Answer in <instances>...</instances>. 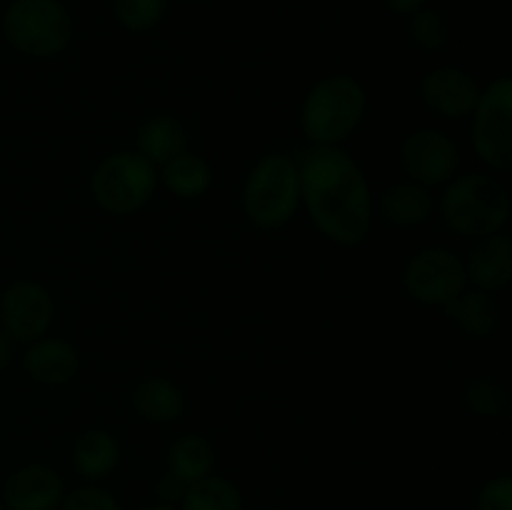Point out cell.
Wrapping results in <instances>:
<instances>
[{
    "instance_id": "6da1fadb",
    "label": "cell",
    "mask_w": 512,
    "mask_h": 510,
    "mask_svg": "<svg viewBox=\"0 0 512 510\" xmlns=\"http://www.w3.org/2000/svg\"><path fill=\"white\" fill-rule=\"evenodd\" d=\"M300 203L323 238L355 248L373 228V195L363 168L338 145H315L298 163Z\"/></svg>"
},
{
    "instance_id": "7a4b0ae2",
    "label": "cell",
    "mask_w": 512,
    "mask_h": 510,
    "mask_svg": "<svg viewBox=\"0 0 512 510\" xmlns=\"http://www.w3.org/2000/svg\"><path fill=\"white\" fill-rule=\"evenodd\" d=\"M510 190L493 173L455 175L440 195V215L455 235L488 238L510 223Z\"/></svg>"
},
{
    "instance_id": "3957f363",
    "label": "cell",
    "mask_w": 512,
    "mask_h": 510,
    "mask_svg": "<svg viewBox=\"0 0 512 510\" xmlns=\"http://www.w3.org/2000/svg\"><path fill=\"white\" fill-rule=\"evenodd\" d=\"M368 110L363 83L348 73L318 80L300 108V130L315 145H340L358 130Z\"/></svg>"
},
{
    "instance_id": "277c9868",
    "label": "cell",
    "mask_w": 512,
    "mask_h": 510,
    "mask_svg": "<svg viewBox=\"0 0 512 510\" xmlns=\"http://www.w3.org/2000/svg\"><path fill=\"white\" fill-rule=\"evenodd\" d=\"M300 208V170L283 153L263 155L243 185V213L263 230L283 228Z\"/></svg>"
},
{
    "instance_id": "5b68a950",
    "label": "cell",
    "mask_w": 512,
    "mask_h": 510,
    "mask_svg": "<svg viewBox=\"0 0 512 510\" xmlns=\"http://www.w3.org/2000/svg\"><path fill=\"white\" fill-rule=\"evenodd\" d=\"M5 40L30 58H55L73 38V20L60 0H13L3 15Z\"/></svg>"
},
{
    "instance_id": "8992f818",
    "label": "cell",
    "mask_w": 512,
    "mask_h": 510,
    "mask_svg": "<svg viewBox=\"0 0 512 510\" xmlns=\"http://www.w3.org/2000/svg\"><path fill=\"white\" fill-rule=\"evenodd\" d=\"M158 188V173L150 160L133 150L108 155L90 178L93 200L110 215H130L143 208Z\"/></svg>"
},
{
    "instance_id": "52a82bcc",
    "label": "cell",
    "mask_w": 512,
    "mask_h": 510,
    "mask_svg": "<svg viewBox=\"0 0 512 510\" xmlns=\"http://www.w3.org/2000/svg\"><path fill=\"white\" fill-rule=\"evenodd\" d=\"M470 140L473 150L490 170L508 173L512 168V80H493L475 103Z\"/></svg>"
},
{
    "instance_id": "ba28073f",
    "label": "cell",
    "mask_w": 512,
    "mask_h": 510,
    "mask_svg": "<svg viewBox=\"0 0 512 510\" xmlns=\"http://www.w3.org/2000/svg\"><path fill=\"white\" fill-rule=\"evenodd\" d=\"M403 288L415 303L428 308H445L468 288L465 263L455 250L430 245L410 255L403 268Z\"/></svg>"
},
{
    "instance_id": "9c48e42d",
    "label": "cell",
    "mask_w": 512,
    "mask_h": 510,
    "mask_svg": "<svg viewBox=\"0 0 512 510\" xmlns=\"http://www.w3.org/2000/svg\"><path fill=\"white\" fill-rule=\"evenodd\" d=\"M460 163H463L460 145L445 130L418 128L405 135L400 143L403 173L408 175V180L425 188L448 185L458 175Z\"/></svg>"
},
{
    "instance_id": "30bf717a",
    "label": "cell",
    "mask_w": 512,
    "mask_h": 510,
    "mask_svg": "<svg viewBox=\"0 0 512 510\" xmlns=\"http://www.w3.org/2000/svg\"><path fill=\"white\" fill-rule=\"evenodd\" d=\"M53 325V298L35 280H15L0 295V330L13 343L45 338Z\"/></svg>"
},
{
    "instance_id": "8fae6325",
    "label": "cell",
    "mask_w": 512,
    "mask_h": 510,
    "mask_svg": "<svg viewBox=\"0 0 512 510\" xmlns=\"http://www.w3.org/2000/svg\"><path fill=\"white\" fill-rule=\"evenodd\" d=\"M480 98V85L468 70L458 65H440L420 80V100L430 113L445 120H463L473 113Z\"/></svg>"
},
{
    "instance_id": "7c38bea8",
    "label": "cell",
    "mask_w": 512,
    "mask_h": 510,
    "mask_svg": "<svg viewBox=\"0 0 512 510\" xmlns=\"http://www.w3.org/2000/svg\"><path fill=\"white\" fill-rule=\"evenodd\" d=\"M65 498L63 478L43 463L15 470L3 488L5 510H58Z\"/></svg>"
},
{
    "instance_id": "4fadbf2b",
    "label": "cell",
    "mask_w": 512,
    "mask_h": 510,
    "mask_svg": "<svg viewBox=\"0 0 512 510\" xmlns=\"http://www.w3.org/2000/svg\"><path fill=\"white\" fill-rule=\"evenodd\" d=\"M463 263L468 283L485 293H500L512 283V240L505 233L478 238Z\"/></svg>"
},
{
    "instance_id": "5bb4252c",
    "label": "cell",
    "mask_w": 512,
    "mask_h": 510,
    "mask_svg": "<svg viewBox=\"0 0 512 510\" xmlns=\"http://www.w3.org/2000/svg\"><path fill=\"white\" fill-rule=\"evenodd\" d=\"M378 210L383 220L395 228H418L428 223L435 213V198L430 188L413 183V180H400L388 185L378 198Z\"/></svg>"
},
{
    "instance_id": "9a60e30c",
    "label": "cell",
    "mask_w": 512,
    "mask_h": 510,
    "mask_svg": "<svg viewBox=\"0 0 512 510\" xmlns=\"http://www.w3.org/2000/svg\"><path fill=\"white\" fill-rule=\"evenodd\" d=\"M23 368L35 383L65 385L78 375L80 360L70 343L58 338H40L23 355Z\"/></svg>"
},
{
    "instance_id": "2e32d148",
    "label": "cell",
    "mask_w": 512,
    "mask_h": 510,
    "mask_svg": "<svg viewBox=\"0 0 512 510\" xmlns=\"http://www.w3.org/2000/svg\"><path fill=\"white\" fill-rule=\"evenodd\" d=\"M445 315L450 323L458 325L460 333L468 338L483 340L498 330L500 325V305L493 293H485L480 288H465L458 298L445 305Z\"/></svg>"
},
{
    "instance_id": "e0dca14e",
    "label": "cell",
    "mask_w": 512,
    "mask_h": 510,
    "mask_svg": "<svg viewBox=\"0 0 512 510\" xmlns=\"http://www.w3.org/2000/svg\"><path fill=\"white\" fill-rule=\"evenodd\" d=\"M73 463L75 470L90 483L108 478L120 463L118 438L103 428L85 430L73 445Z\"/></svg>"
},
{
    "instance_id": "ac0fdd59",
    "label": "cell",
    "mask_w": 512,
    "mask_h": 510,
    "mask_svg": "<svg viewBox=\"0 0 512 510\" xmlns=\"http://www.w3.org/2000/svg\"><path fill=\"white\" fill-rule=\"evenodd\" d=\"M188 150V130L173 115H153L138 133V153L153 165H165Z\"/></svg>"
},
{
    "instance_id": "d6986e66",
    "label": "cell",
    "mask_w": 512,
    "mask_h": 510,
    "mask_svg": "<svg viewBox=\"0 0 512 510\" xmlns=\"http://www.w3.org/2000/svg\"><path fill=\"white\" fill-rule=\"evenodd\" d=\"M133 408L148 423H173L183 415L185 395L173 380L148 378L135 388Z\"/></svg>"
},
{
    "instance_id": "ffe728a7",
    "label": "cell",
    "mask_w": 512,
    "mask_h": 510,
    "mask_svg": "<svg viewBox=\"0 0 512 510\" xmlns=\"http://www.w3.org/2000/svg\"><path fill=\"white\" fill-rule=\"evenodd\" d=\"M158 178L178 198L195 200L208 193V188L213 185V168H210L205 158L185 150L183 155L163 165V173Z\"/></svg>"
},
{
    "instance_id": "44dd1931",
    "label": "cell",
    "mask_w": 512,
    "mask_h": 510,
    "mask_svg": "<svg viewBox=\"0 0 512 510\" xmlns=\"http://www.w3.org/2000/svg\"><path fill=\"white\" fill-rule=\"evenodd\" d=\"M215 468V450L203 435H183L168 450V473L190 485L205 478Z\"/></svg>"
},
{
    "instance_id": "7402d4cb",
    "label": "cell",
    "mask_w": 512,
    "mask_h": 510,
    "mask_svg": "<svg viewBox=\"0 0 512 510\" xmlns=\"http://www.w3.org/2000/svg\"><path fill=\"white\" fill-rule=\"evenodd\" d=\"M180 505L183 510H243V495L233 480L210 473L185 485Z\"/></svg>"
},
{
    "instance_id": "603a6c76",
    "label": "cell",
    "mask_w": 512,
    "mask_h": 510,
    "mask_svg": "<svg viewBox=\"0 0 512 510\" xmlns=\"http://www.w3.org/2000/svg\"><path fill=\"white\" fill-rule=\"evenodd\" d=\"M460 403L478 418H503L510 410L508 388L493 375L470 378L460 390Z\"/></svg>"
},
{
    "instance_id": "cb8c5ba5",
    "label": "cell",
    "mask_w": 512,
    "mask_h": 510,
    "mask_svg": "<svg viewBox=\"0 0 512 510\" xmlns=\"http://www.w3.org/2000/svg\"><path fill=\"white\" fill-rule=\"evenodd\" d=\"M408 38L418 50L438 53L448 43L450 25L438 8H420L418 13L410 15Z\"/></svg>"
},
{
    "instance_id": "d4e9b609",
    "label": "cell",
    "mask_w": 512,
    "mask_h": 510,
    "mask_svg": "<svg viewBox=\"0 0 512 510\" xmlns=\"http://www.w3.org/2000/svg\"><path fill=\"white\" fill-rule=\"evenodd\" d=\"M168 0H113L115 20L130 33H148L163 20Z\"/></svg>"
},
{
    "instance_id": "484cf974",
    "label": "cell",
    "mask_w": 512,
    "mask_h": 510,
    "mask_svg": "<svg viewBox=\"0 0 512 510\" xmlns=\"http://www.w3.org/2000/svg\"><path fill=\"white\" fill-rule=\"evenodd\" d=\"M58 510H123V508H120V503L115 500L113 493H108V490L103 488H95V485H85V488H78L70 495H65Z\"/></svg>"
},
{
    "instance_id": "4316f807",
    "label": "cell",
    "mask_w": 512,
    "mask_h": 510,
    "mask_svg": "<svg viewBox=\"0 0 512 510\" xmlns=\"http://www.w3.org/2000/svg\"><path fill=\"white\" fill-rule=\"evenodd\" d=\"M478 510H512V478L510 475H498L490 478L475 498Z\"/></svg>"
},
{
    "instance_id": "83f0119b",
    "label": "cell",
    "mask_w": 512,
    "mask_h": 510,
    "mask_svg": "<svg viewBox=\"0 0 512 510\" xmlns=\"http://www.w3.org/2000/svg\"><path fill=\"white\" fill-rule=\"evenodd\" d=\"M158 493H160V498H163V503L173 505L175 500L183 498V493H185V483H180V480L175 478V475H170V473H168V475H165L163 480H160Z\"/></svg>"
},
{
    "instance_id": "f1b7e54d",
    "label": "cell",
    "mask_w": 512,
    "mask_h": 510,
    "mask_svg": "<svg viewBox=\"0 0 512 510\" xmlns=\"http://www.w3.org/2000/svg\"><path fill=\"white\" fill-rule=\"evenodd\" d=\"M385 8L395 15H403V18H410L413 13H418L420 8H425L428 0H383Z\"/></svg>"
},
{
    "instance_id": "f546056e",
    "label": "cell",
    "mask_w": 512,
    "mask_h": 510,
    "mask_svg": "<svg viewBox=\"0 0 512 510\" xmlns=\"http://www.w3.org/2000/svg\"><path fill=\"white\" fill-rule=\"evenodd\" d=\"M10 360H13V340L0 330V370L8 368Z\"/></svg>"
},
{
    "instance_id": "4dcf8cb0",
    "label": "cell",
    "mask_w": 512,
    "mask_h": 510,
    "mask_svg": "<svg viewBox=\"0 0 512 510\" xmlns=\"http://www.w3.org/2000/svg\"><path fill=\"white\" fill-rule=\"evenodd\" d=\"M140 510H178L175 505H168V503H158V505H145V508Z\"/></svg>"
},
{
    "instance_id": "1f68e13d",
    "label": "cell",
    "mask_w": 512,
    "mask_h": 510,
    "mask_svg": "<svg viewBox=\"0 0 512 510\" xmlns=\"http://www.w3.org/2000/svg\"><path fill=\"white\" fill-rule=\"evenodd\" d=\"M265 510H285V508H265Z\"/></svg>"
},
{
    "instance_id": "d6a6232c",
    "label": "cell",
    "mask_w": 512,
    "mask_h": 510,
    "mask_svg": "<svg viewBox=\"0 0 512 510\" xmlns=\"http://www.w3.org/2000/svg\"><path fill=\"white\" fill-rule=\"evenodd\" d=\"M0 510H5V508H3V505H0Z\"/></svg>"
}]
</instances>
